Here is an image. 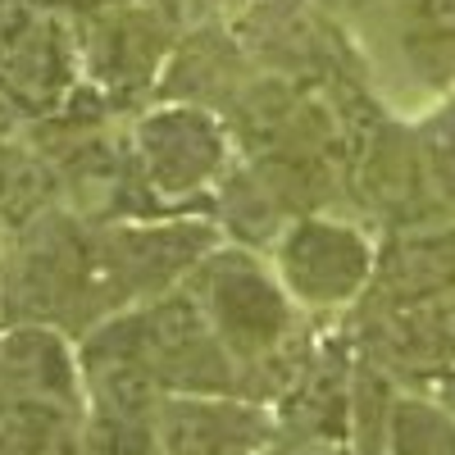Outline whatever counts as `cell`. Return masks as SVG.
Returning a JSON list of instances; mask_svg holds the SVG:
<instances>
[{
	"instance_id": "obj_6",
	"label": "cell",
	"mask_w": 455,
	"mask_h": 455,
	"mask_svg": "<svg viewBox=\"0 0 455 455\" xmlns=\"http://www.w3.org/2000/svg\"><path fill=\"white\" fill-rule=\"evenodd\" d=\"M378 251L355 223L328 214H300L274 242V274L283 278L287 296L310 310L351 306L373 287Z\"/></svg>"
},
{
	"instance_id": "obj_3",
	"label": "cell",
	"mask_w": 455,
	"mask_h": 455,
	"mask_svg": "<svg viewBox=\"0 0 455 455\" xmlns=\"http://www.w3.org/2000/svg\"><path fill=\"white\" fill-rule=\"evenodd\" d=\"M187 32L182 0H124L78 19L83 78L109 105H132L160 92V78Z\"/></svg>"
},
{
	"instance_id": "obj_2",
	"label": "cell",
	"mask_w": 455,
	"mask_h": 455,
	"mask_svg": "<svg viewBox=\"0 0 455 455\" xmlns=\"http://www.w3.org/2000/svg\"><path fill=\"white\" fill-rule=\"evenodd\" d=\"M92 332L132 355L169 396H228L242 383L233 355L187 287L114 315Z\"/></svg>"
},
{
	"instance_id": "obj_1",
	"label": "cell",
	"mask_w": 455,
	"mask_h": 455,
	"mask_svg": "<svg viewBox=\"0 0 455 455\" xmlns=\"http://www.w3.org/2000/svg\"><path fill=\"white\" fill-rule=\"evenodd\" d=\"M182 287L205 310L242 383L255 392L259 378H269V392L287 396L310 355L300 351L296 310L283 278L264 269V259L251 246H214Z\"/></svg>"
},
{
	"instance_id": "obj_13",
	"label": "cell",
	"mask_w": 455,
	"mask_h": 455,
	"mask_svg": "<svg viewBox=\"0 0 455 455\" xmlns=\"http://www.w3.org/2000/svg\"><path fill=\"white\" fill-rule=\"evenodd\" d=\"M383 437L387 455H455V419L424 396L392 401Z\"/></svg>"
},
{
	"instance_id": "obj_17",
	"label": "cell",
	"mask_w": 455,
	"mask_h": 455,
	"mask_svg": "<svg viewBox=\"0 0 455 455\" xmlns=\"http://www.w3.org/2000/svg\"><path fill=\"white\" fill-rule=\"evenodd\" d=\"M32 5H46V10H60V14H96V10H109V5H124V0H32Z\"/></svg>"
},
{
	"instance_id": "obj_18",
	"label": "cell",
	"mask_w": 455,
	"mask_h": 455,
	"mask_svg": "<svg viewBox=\"0 0 455 455\" xmlns=\"http://www.w3.org/2000/svg\"><path fill=\"white\" fill-rule=\"evenodd\" d=\"M19 124H23V114L14 109V100L5 96V87H0V141L14 137V132H19Z\"/></svg>"
},
{
	"instance_id": "obj_10",
	"label": "cell",
	"mask_w": 455,
	"mask_h": 455,
	"mask_svg": "<svg viewBox=\"0 0 455 455\" xmlns=\"http://www.w3.org/2000/svg\"><path fill=\"white\" fill-rule=\"evenodd\" d=\"M83 360L68 355V341L51 323H14L0 337V396L51 401L78 410Z\"/></svg>"
},
{
	"instance_id": "obj_11",
	"label": "cell",
	"mask_w": 455,
	"mask_h": 455,
	"mask_svg": "<svg viewBox=\"0 0 455 455\" xmlns=\"http://www.w3.org/2000/svg\"><path fill=\"white\" fill-rule=\"evenodd\" d=\"M387 42L410 83L446 92L455 83V0H387Z\"/></svg>"
},
{
	"instance_id": "obj_4",
	"label": "cell",
	"mask_w": 455,
	"mask_h": 455,
	"mask_svg": "<svg viewBox=\"0 0 455 455\" xmlns=\"http://www.w3.org/2000/svg\"><path fill=\"white\" fill-rule=\"evenodd\" d=\"M128 141L156 205L192 201L233 173V132L223 114L192 100H156L141 109Z\"/></svg>"
},
{
	"instance_id": "obj_9",
	"label": "cell",
	"mask_w": 455,
	"mask_h": 455,
	"mask_svg": "<svg viewBox=\"0 0 455 455\" xmlns=\"http://www.w3.org/2000/svg\"><path fill=\"white\" fill-rule=\"evenodd\" d=\"M264 437V414L228 396H160L156 446L164 455H246Z\"/></svg>"
},
{
	"instance_id": "obj_15",
	"label": "cell",
	"mask_w": 455,
	"mask_h": 455,
	"mask_svg": "<svg viewBox=\"0 0 455 455\" xmlns=\"http://www.w3.org/2000/svg\"><path fill=\"white\" fill-rule=\"evenodd\" d=\"M274 455H351L347 437H328V433H291Z\"/></svg>"
},
{
	"instance_id": "obj_14",
	"label": "cell",
	"mask_w": 455,
	"mask_h": 455,
	"mask_svg": "<svg viewBox=\"0 0 455 455\" xmlns=\"http://www.w3.org/2000/svg\"><path fill=\"white\" fill-rule=\"evenodd\" d=\"M424 150V164L433 178V192L442 201V210H455V100L437 105L428 119L414 128Z\"/></svg>"
},
{
	"instance_id": "obj_16",
	"label": "cell",
	"mask_w": 455,
	"mask_h": 455,
	"mask_svg": "<svg viewBox=\"0 0 455 455\" xmlns=\"http://www.w3.org/2000/svg\"><path fill=\"white\" fill-rule=\"evenodd\" d=\"M251 0H182L187 23H233Z\"/></svg>"
},
{
	"instance_id": "obj_7",
	"label": "cell",
	"mask_w": 455,
	"mask_h": 455,
	"mask_svg": "<svg viewBox=\"0 0 455 455\" xmlns=\"http://www.w3.org/2000/svg\"><path fill=\"white\" fill-rule=\"evenodd\" d=\"M364 351L383 373L414 383H455V296L369 306Z\"/></svg>"
},
{
	"instance_id": "obj_12",
	"label": "cell",
	"mask_w": 455,
	"mask_h": 455,
	"mask_svg": "<svg viewBox=\"0 0 455 455\" xmlns=\"http://www.w3.org/2000/svg\"><path fill=\"white\" fill-rule=\"evenodd\" d=\"M64 205L60 173L42 146H28L19 137L0 141V237L23 233L28 223Z\"/></svg>"
},
{
	"instance_id": "obj_8",
	"label": "cell",
	"mask_w": 455,
	"mask_h": 455,
	"mask_svg": "<svg viewBox=\"0 0 455 455\" xmlns=\"http://www.w3.org/2000/svg\"><path fill=\"white\" fill-rule=\"evenodd\" d=\"M455 296V223L396 228L378 246L369 306H414Z\"/></svg>"
},
{
	"instance_id": "obj_5",
	"label": "cell",
	"mask_w": 455,
	"mask_h": 455,
	"mask_svg": "<svg viewBox=\"0 0 455 455\" xmlns=\"http://www.w3.org/2000/svg\"><path fill=\"white\" fill-rule=\"evenodd\" d=\"M0 87L23 119L46 124L87 87L78 19L14 0L0 19Z\"/></svg>"
}]
</instances>
